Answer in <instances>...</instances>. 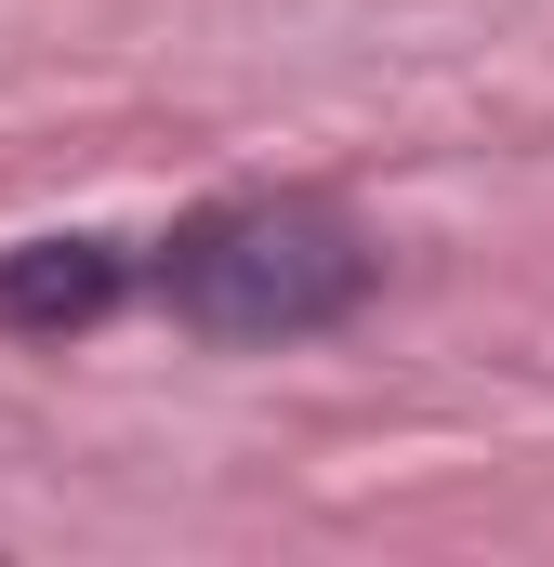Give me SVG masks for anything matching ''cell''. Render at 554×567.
I'll list each match as a JSON object with an SVG mask.
<instances>
[{
  "label": "cell",
  "instance_id": "obj_1",
  "mask_svg": "<svg viewBox=\"0 0 554 567\" xmlns=\"http://www.w3.org/2000/svg\"><path fill=\"white\" fill-rule=\"evenodd\" d=\"M383 278L370 225L343 198H212L158 238V303L198 330V343H304V330H343Z\"/></svg>",
  "mask_w": 554,
  "mask_h": 567
},
{
  "label": "cell",
  "instance_id": "obj_2",
  "mask_svg": "<svg viewBox=\"0 0 554 567\" xmlns=\"http://www.w3.org/2000/svg\"><path fill=\"white\" fill-rule=\"evenodd\" d=\"M133 290V251L120 238H27V251H0V330H93L106 303Z\"/></svg>",
  "mask_w": 554,
  "mask_h": 567
}]
</instances>
